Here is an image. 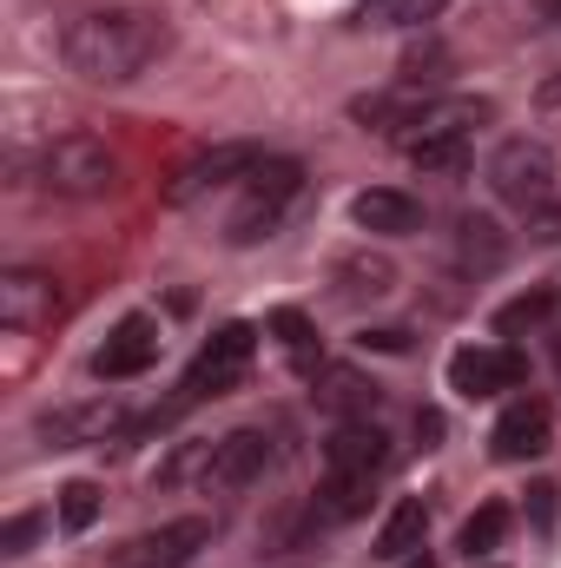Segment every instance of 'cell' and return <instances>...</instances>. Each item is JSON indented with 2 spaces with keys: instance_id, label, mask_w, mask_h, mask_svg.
Wrapping results in <instances>:
<instances>
[{
  "instance_id": "20",
  "label": "cell",
  "mask_w": 561,
  "mask_h": 568,
  "mask_svg": "<svg viewBox=\"0 0 561 568\" xmlns=\"http://www.w3.org/2000/svg\"><path fill=\"white\" fill-rule=\"evenodd\" d=\"M549 317H555V291L536 284V291H522V297H509V304L496 311V331H502V337H522V331H536V324H549Z\"/></svg>"
},
{
  "instance_id": "8",
  "label": "cell",
  "mask_w": 561,
  "mask_h": 568,
  "mask_svg": "<svg viewBox=\"0 0 561 568\" xmlns=\"http://www.w3.org/2000/svg\"><path fill=\"white\" fill-rule=\"evenodd\" d=\"M205 542H212V523L205 516H178V523H159V529L133 536V542H120L106 556V568H185Z\"/></svg>"
},
{
  "instance_id": "4",
  "label": "cell",
  "mask_w": 561,
  "mask_h": 568,
  "mask_svg": "<svg viewBox=\"0 0 561 568\" xmlns=\"http://www.w3.org/2000/svg\"><path fill=\"white\" fill-rule=\"evenodd\" d=\"M304 192V165L297 159H265L252 179H245V205L232 212V225H225V239L232 245H258V239H272V225L284 219V205Z\"/></svg>"
},
{
  "instance_id": "29",
  "label": "cell",
  "mask_w": 561,
  "mask_h": 568,
  "mask_svg": "<svg viewBox=\"0 0 561 568\" xmlns=\"http://www.w3.org/2000/svg\"><path fill=\"white\" fill-rule=\"evenodd\" d=\"M555 483H536V489H529V516H536V529H542V536H549V529H555Z\"/></svg>"
},
{
  "instance_id": "11",
  "label": "cell",
  "mask_w": 561,
  "mask_h": 568,
  "mask_svg": "<svg viewBox=\"0 0 561 568\" xmlns=\"http://www.w3.org/2000/svg\"><path fill=\"white\" fill-rule=\"evenodd\" d=\"M159 364V324L133 311V317H120L113 331H106V344L93 351V377H106V384H126V377H145Z\"/></svg>"
},
{
  "instance_id": "1",
  "label": "cell",
  "mask_w": 561,
  "mask_h": 568,
  "mask_svg": "<svg viewBox=\"0 0 561 568\" xmlns=\"http://www.w3.org/2000/svg\"><path fill=\"white\" fill-rule=\"evenodd\" d=\"M172 47V27L152 7H100L86 20H73L60 33V60L67 73H80L86 87H126L145 67H159Z\"/></svg>"
},
{
  "instance_id": "7",
  "label": "cell",
  "mask_w": 561,
  "mask_h": 568,
  "mask_svg": "<svg viewBox=\"0 0 561 568\" xmlns=\"http://www.w3.org/2000/svg\"><path fill=\"white\" fill-rule=\"evenodd\" d=\"M522 377H529V357L509 351V344H462V351L449 357V390H456L462 404L502 397V390H516Z\"/></svg>"
},
{
  "instance_id": "15",
  "label": "cell",
  "mask_w": 561,
  "mask_h": 568,
  "mask_svg": "<svg viewBox=\"0 0 561 568\" xmlns=\"http://www.w3.org/2000/svg\"><path fill=\"white\" fill-rule=\"evenodd\" d=\"M350 219H357L364 232H377V239H410V232H422V205L410 192H397V185L357 192V199H350Z\"/></svg>"
},
{
  "instance_id": "19",
  "label": "cell",
  "mask_w": 561,
  "mask_h": 568,
  "mask_svg": "<svg viewBox=\"0 0 561 568\" xmlns=\"http://www.w3.org/2000/svg\"><path fill=\"white\" fill-rule=\"evenodd\" d=\"M502 536H509V509L502 503H482L469 523H462V536H456V549L469 556V562H489L496 549H502Z\"/></svg>"
},
{
  "instance_id": "26",
  "label": "cell",
  "mask_w": 561,
  "mask_h": 568,
  "mask_svg": "<svg viewBox=\"0 0 561 568\" xmlns=\"http://www.w3.org/2000/svg\"><path fill=\"white\" fill-rule=\"evenodd\" d=\"M265 331L278 337L284 351H290V357H310V344H317V331H310V317H304V311H290V304H278V311L265 317Z\"/></svg>"
},
{
  "instance_id": "14",
  "label": "cell",
  "mask_w": 561,
  "mask_h": 568,
  "mask_svg": "<svg viewBox=\"0 0 561 568\" xmlns=\"http://www.w3.org/2000/svg\"><path fill=\"white\" fill-rule=\"evenodd\" d=\"M120 429V404H67V410H47L40 424H33V436L47 443V449H80V443H106Z\"/></svg>"
},
{
  "instance_id": "23",
  "label": "cell",
  "mask_w": 561,
  "mask_h": 568,
  "mask_svg": "<svg viewBox=\"0 0 561 568\" xmlns=\"http://www.w3.org/2000/svg\"><path fill=\"white\" fill-rule=\"evenodd\" d=\"M93 523H100V483L80 476V483L60 489V529H67V536H86Z\"/></svg>"
},
{
  "instance_id": "31",
  "label": "cell",
  "mask_w": 561,
  "mask_h": 568,
  "mask_svg": "<svg viewBox=\"0 0 561 568\" xmlns=\"http://www.w3.org/2000/svg\"><path fill=\"white\" fill-rule=\"evenodd\" d=\"M404 568H436V562H429V556H410V562H404Z\"/></svg>"
},
{
  "instance_id": "18",
  "label": "cell",
  "mask_w": 561,
  "mask_h": 568,
  "mask_svg": "<svg viewBox=\"0 0 561 568\" xmlns=\"http://www.w3.org/2000/svg\"><path fill=\"white\" fill-rule=\"evenodd\" d=\"M337 291L344 297H390L397 291V265L384 252H357V258L337 265Z\"/></svg>"
},
{
  "instance_id": "12",
  "label": "cell",
  "mask_w": 561,
  "mask_h": 568,
  "mask_svg": "<svg viewBox=\"0 0 561 568\" xmlns=\"http://www.w3.org/2000/svg\"><path fill=\"white\" fill-rule=\"evenodd\" d=\"M265 469H272V436H265V429H232V436H218V449H212V469H205V496H232V489H252Z\"/></svg>"
},
{
  "instance_id": "2",
  "label": "cell",
  "mask_w": 561,
  "mask_h": 568,
  "mask_svg": "<svg viewBox=\"0 0 561 568\" xmlns=\"http://www.w3.org/2000/svg\"><path fill=\"white\" fill-rule=\"evenodd\" d=\"M40 185L60 199H106L120 185V152L93 133H60L40 152Z\"/></svg>"
},
{
  "instance_id": "10",
  "label": "cell",
  "mask_w": 561,
  "mask_h": 568,
  "mask_svg": "<svg viewBox=\"0 0 561 568\" xmlns=\"http://www.w3.org/2000/svg\"><path fill=\"white\" fill-rule=\"evenodd\" d=\"M384 463H390V436L370 424V417L337 424L330 443H324V476H337V483H377Z\"/></svg>"
},
{
  "instance_id": "22",
  "label": "cell",
  "mask_w": 561,
  "mask_h": 568,
  "mask_svg": "<svg viewBox=\"0 0 561 568\" xmlns=\"http://www.w3.org/2000/svg\"><path fill=\"white\" fill-rule=\"evenodd\" d=\"M212 449H218V443H178V449H172V456L152 469V483H159V489H172V483H192V476L205 483V469H212Z\"/></svg>"
},
{
  "instance_id": "30",
  "label": "cell",
  "mask_w": 561,
  "mask_h": 568,
  "mask_svg": "<svg viewBox=\"0 0 561 568\" xmlns=\"http://www.w3.org/2000/svg\"><path fill=\"white\" fill-rule=\"evenodd\" d=\"M542 106H561V73L549 80V87H542Z\"/></svg>"
},
{
  "instance_id": "24",
  "label": "cell",
  "mask_w": 561,
  "mask_h": 568,
  "mask_svg": "<svg viewBox=\"0 0 561 568\" xmlns=\"http://www.w3.org/2000/svg\"><path fill=\"white\" fill-rule=\"evenodd\" d=\"M324 384H330V390H317V397H324V410H364V417H370L377 384H364V377H350V371H330Z\"/></svg>"
},
{
  "instance_id": "5",
  "label": "cell",
  "mask_w": 561,
  "mask_h": 568,
  "mask_svg": "<svg viewBox=\"0 0 561 568\" xmlns=\"http://www.w3.org/2000/svg\"><path fill=\"white\" fill-rule=\"evenodd\" d=\"M252 357H258V324H225V331L198 351V364L185 371V384H178V410H185V404H205V397L238 390V384H245V371H252Z\"/></svg>"
},
{
  "instance_id": "21",
  "label": "cell",
  "mask_w": 561,
  "mask_h": 568,
  "mask_svg": "<svg viewBox=\"0 0 561 568\" xmlns=\"http://www.w3.org/2000/svg\"><path fill=\"white\" fill-rule=\"evenodd\" d=\"M404 152L417 159V172H462L469 165V133H422Z\"/></svg>"
},
{
  "instance_id": "13",
  "label": "cell",
  "mask_w": 561,
  "mask_h": 568,
  "mask_svg": "<svg viewBox=\"0 0 561 568\" xmlns=\"http://www.w3.org/2000/svg\"><path fill=\"white\" fill-rule=\"evenodd\" d=\"M549 436H555L549 404H542V397H516V404L496 417V429H489V456H496V463H529V456L549 449Z\"/></svg>"
},
{
  "instance_id": "28",
  "label": "cell",
  "mask_w": 561,
  "mask_h": 568,
  "mask_svg": "<svg viewBox=\"0 0 561 568\" xmlns=\"http://www.w3.org/2000/svg\"><path fill=\"white\" fill-rule=\"evenodd\" d=\"M357 344H364V351H384V357H404V351H410V331H404V324H384V331H364Z\"/></svg>"
},
{
  "instance_id": "25",
  "label": "cell",
  "mask_w": 561,
  "mask_h": 568,
  "mask_svg": "<svg viewBox=\"0 0 561 568\" xmlns=\"http://www.w3.org/2000/svg\"><path fill=\"white\" fill-rule=\"evenodd\" d=\"M436 13H442V0H370L364 7V20H377V27H422Z\"/></svg>"
},
{
  "instance_id": "16",
  "label": "cell",
  "mask_w": 561,
  "mask_h": 568,
  "mask_svg": "<svg viewBox=\"0 0 561 568\" xmlns=\"http://www.w3.org/2000/svg\"><path fill=\"white\" fill-rule=\"evenodd\" d=\"M422 536H429L422 496H397L390 516H384V529H377V556H384V562H410V556L422 549Z\"/></svg>"
},
{
  "instance_id": "3",
  "label": "cell",
  "mask_w": 561,
  "mask_h": 568,
  "mask_svg": "<svg viewBox=\"0 0 561 568\" xmlns=\"http://www.w3.org/2000/svg\"><path fill=\"white\" fill-rule=\"evenodd\" d=\"M555 179H561V165L542 140H502L496 159H489V192H496L502 205H516V212L549 205V199H555Z\"/></svg>"
},
{
  "instance_id": "27",
  "label": "cell",
  "mask_w": 561,
  "mask_h": 568,
  "mask_svg": "<svg viewBox=\"0 0 561 568\" xmlns=\"http://www.w3.org/2000/svg\"><path fill=\"white\" fill-rule=\"evenodd\" d=\"M33 536H40V516H13V523L0 529V556H27Z\"/></svg>"
},
{
  "instance_id": "9",
  "label": "cell",
  "mask_w": 561,
  "mask_h": 568,
  "mask_svg": "<svg viewBox=\"0 0 561 568\" xmlns=\"http://www.w3.org/2000/svg\"><path fill=\"white\" fill-rule=\"evenodd\" d=\"M60 311H67V291L53 272H40V265L0 272V324L7 331H47Z\"/></svg>"
},
{
  "instance_id": "17",
  "label": "cell",
  "mask_w": 561,
  "mask_h": 568,
  "mask_svg": "<svg viewBox=\"0 0 561 568\" xmlns=\"http://www.w3.org/2000/svg\"><path fill=\"white\" fill-rule=\"evenodd\" d=\"M502 258H509V239L496 232V219H462V225H456V265H462V272L482 278V272H496Z\"/></svg>"
},
{
  "instance_id": "6",
  "label": "cell",
  "mask_w": 561,
  "mask_h": 568,
  "mask_svg": "<svg viewBox=\"0 0 561 568\" xmlns=\"http://www.w3.org/2000/svg\"><path fill=\"white\" fill-rule=\"evenodd\" d=\"M258 165H265V145H252V140L205 145L198 159H185V165L165 179V205H192V199H205V192H218V185H232V179H252Z\"/></svg>"
}]
</instances>
